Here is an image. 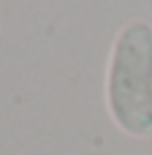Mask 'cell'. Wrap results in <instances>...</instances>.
<instances>
[{
  "label": "cell",
  "instance_id": "1",
  "mask_svg": "<svg viewBox=\"0 0 152 155\" xmlns=\"http://www.w3.org/2000/svg\"><path fill=\"white\" fill-rule=\"evenodd\" d=\"M106 112L112 123L133 139L152 136V22H125L106 60Z\"/></svg>",
  "mask_w": 152,
  "mask_h": 155
}]
</instances>
